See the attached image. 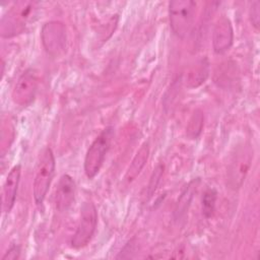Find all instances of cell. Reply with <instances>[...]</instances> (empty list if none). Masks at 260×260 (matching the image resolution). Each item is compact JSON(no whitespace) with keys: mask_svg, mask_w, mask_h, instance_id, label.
Masks as SVG:
<instances>
[{"mask_svg":"<svg viewBox=\"0 0 260 260\" xmlns=\"http://www.w3.org/2000/svg\"><path fill=\"white\" fill-rule=\"evenodd\" d=\"M40 3L35 1H17L3 15L0 22V35L12 38L21 34L35 20Z\"/></svg>","mask_w":260,"mask_h":260,"instance_id":"6da1fadb","label":"cell"},{"mask_svg":"<svg viewBox=\"0 0 260 260\" xmlns=\"http://www.w3.org/2000/svg\"><path fill=\"white\" fill-rule=\"evenodd\" d=\"M253 159V147L244 142L237 145L231 153L226 167V185L232 190L242 187Z\"/></svg>","mask_w":260,"mask_h":260,"instance_id":"7a4b0ae2","label":"cell"},{"mask_svg":"<svg viewBox=\"0 0 260 260\" xmlns=\"http://www.w3.org/2000/svg\"><path fill=\"white\" fill-rule=\"evenodd\" d=\"M196 6V2L191 0H173L169 3L170 25L177 37L183 39L191 31Z\"/></svg>","mask_w":260,"mask_h":260,"instance_id":"3957f363","label":"cell"},{"mask_svg":"<svg viewBox=\"0 0 260 260\" xmlns=\"http://www.w3.org/2000/svg\"><path fill=\"white\" fill-rule=\"evenodd\" d=\"M55 173V157L50 147H46L37 164L32 184V194L37 205H42Z\"/></svg>","mask_w":260,"mask_h":260,"instance_id":"277c9868","label":"cell"},{"mask_svg":"<svg viewBox=\"0 0 260 260\" xmlns=\"http://www.w3.org/2000/svg\"><path fill=\"white\" fill-rule=\"evenodd\" d=\"M113 134L112 127L105 128L87 149L84 158V173L88 179H92L99 174L110 148Z\"/></svg>","mask_w":260,"mask_h":260,"instance_id":"5b68a950","label":"cell"},{"mask_svg":"<svg viewBox=\"0 0 260 260\" xmlns=\"http://www.w3.org/2000/svg\"><path fill=\"white\" fill-rule=\"evenodd\" d=\"M98 223V211L93 203L84 202L81 207L80 220L71 239V246L75 249L82 248L91 240Z\"/></svg>","mask_w":260,"mask_h":260,"instance_id":"8992f818","label":"cell"},{"mask_svg":"<svg viewBox=\"0 0 260 260\" xmlns=\"http://www.w3.org/2000/svg\"><path fill=\"white\" fill-rule=\"evenodd\" d=\"M42 44L47 51L53 57L61 55L66 48V27L61 21L52 20L46 22L41 31Z\"/></svg>","mask_w":260,"mask_h":260,"instance_id":"52a82bcc","label":"cell"},{"mask_svg":"<svg viewBox=\"0 0 260 260\" xmlns=\"http://www.w3.org/2000/svg\"><path fill=\"white\" fill-rule=\"evenodd\" d=\"M39 85V74L36 69L28 68L18 77L13 90L12 101L14 104L25 107L29 105L35 96Z\"/></svg>","mask_w":260,"mask_h":260,"instance_id":"ba28073f","label":"cell"},{"mask_svg":"<svg viewBox=\"0 0 260 260\" xmlns=\"http://www.w3.org/2000/svg\"><path fill=\"white\" fill-rule=\"evenodd\" d=\"M234 30L233 25L226 16H221L214 24L212 31V47L216 54L226 52L233 45Z\"/></svg>","mask_w":260,"mask_h":260,"instance_id":"9c48e42d","label":"cell"},{"mask_svg":"<svg viewBox=\"0 0 260 260\" xmlns=\"http://www.w3.org/2000/svg\"><path fill=\"white\" fill-rule=\"evenodd\" d=\"M75 190L74 180L69 175L61 176L55 193V205L59 211H66L71 206L74 201Z\"/></svg>","mask_w":260,"mask_h":260,"instance_id":"30bf717a","label":"cell"},{"mask_svg":"<svg viewBox=\"0 0 260 260\" xmlns=\"http://www.w3.org/2000/svg\"><path fill=\"white\" fill-rule=\"evenodd\" d=\"M20 173H21L20 165L14 166L8 173L6 180L4 182L3 192H2V208L5 213L10 212V210L14 206L18 184L20 180Z\"/></svg>","mask_w":260,"mask_h":260,"instance_id":"8fae6325","label":"cell"},{"mask_svg":"<svg viewBox=\"0 0 260 260\" xmlns=\"http://www.w3.org/2000/svg\"><path fill=\"white\" fill-rule=\"evenodd\" d=\"M209 75V62L207 58H201L193 64L186 73L185 84L187 87H198L205 82Z\"/></svg>","mask_w":260,"mask_h":260,"instance_id":"7c38bea8","label":"cell"},{"mask_svg":"<svg viewBox=\"0 0 260 260\" xmlns=\"http://www.w3.org/2000/svg\"><path fill=\"white\" fill-rule=\"evenodd\" d=\"M148 156H149V144L148 142H144L136 152L135 156L133 157L125 174L124 179L127 183L133 182L139 176V174L141 173V171L143 170L144 166L147 162Z\"/></svg>","mask_w":260,"mask_h":260,"instance_id":"4fadbf2b","label":"cell"},{"mask_svg":"<svg viewBox=\"0 0 260 260\" xmlns=\"http://www.w3.org/2000/svg\"><path fill=\"white\" fill-rule=\"evenodd\" d=\"M197 180H194L192 182H190L188 184V186H186L185 190L182 192L178 202H177V205H176V208H175V218L177 220H180L182 219L186 213L188 212V209H189V206L191 204V201L193 199V196H194V193L196 192L197 190Z\"/></svg>","mask_w":260,"mask_h":260,"instance_id":"5bb4252c","label":"cell"},{"mask_svg":"<svg viewBox=\"0 0 260 260\" xmlns=\"http://www.w3.org/2000/svg\"><path fill=\"white\" fill-rule=\"evenodd\" d=\"M204 115L202 111L195 110L189 119L186 127V135L189 139H196L202 132Z\"/></svg>","mask_w":260,"mask_h":260,"instance_id":"9a60e30c","label":"cell"},{"mask_svg":"<svg viewBox=\"0 0 260 260\" xmlns=\"http://www.w3.org/2000/svg\"><path fill=\"white\" fill-rule=\"evenodd\" d=\"M216 198L217 193L213 188H209L204 192L202 197V213L206 218H209L213 215Z\"/></svg>","mask_w":260,"mask_h":260,"instance_id":"2e32d148","label":"cell"},{"mask_svg":"<svg viewBox=\"0 0 260 260\" xmlns=\"http://www.w3.org/2000/svg\"><path fill=\"white\" fill-rule=\"evenodd\" d=\"M162 174H164V166L162 165H157L155 167V169L153 170V173L150 177V180H149V183H148V186H147V195L150 197L156 190L159 182H160V179L162 177Z\"/></svg>","mask_w":260,"mask_h":260,"instance_id":"e0dca14e","label":"cell"},{"mask_svg":"<svg viewBox=\"0 0 260 260\" xmlns=\"http://www.w3.org/2000/svg\"><path fill=\"white\" fill-rule=\"evenodd\" d=\"M250 19L253 26L258 29L260 23V2L254 1L250 7Z\"/></svg>","mask_w":260,"mask_h":260,"instance_id":"ac0fdd59","label":"cell"},{"mask_svg":"<svg viewBox=\"0 0 260 260\" xmlns=\"http://www.w3.org/2000/svg\"><path fill=\"white\" fill-rule=\"evenodd\" d=\"M20 255V248L18 245H12L3 255L2 260H15L18 259Z\"/></svg>","mask_w":260,"mask_h":260,"instance_id":"d6986e66","label":"cell"}]
</instances>
